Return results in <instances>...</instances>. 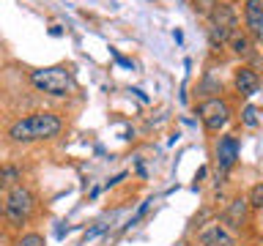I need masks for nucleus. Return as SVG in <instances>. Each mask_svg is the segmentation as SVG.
Segmentation results:
<instances>
[{"instance_id":"obj_13","label":"nucleus","mask_w":263,"mask_h":246,"mask_svg":"<svg viewBox=\"0 0 263 246\" xmlns=\"http://www.w3.org/2000/svg\"><path fill=\"white\" fill-rule=\"evenodd\" d=\"M217 8V0H195V11L200 14H211Z\"/></svg>"},{"instance_id":"obj_10","label":"nucleus","mask_w":263,"mask_h":246,"mask_svg":"<svg viewBox=\"0 0 263 246\" xmlns=\"http://www.w3.org/2000/svg\"><path fill=\"white\" fill-rule=\"evenodd\" d=\"M244 216H247V200H233L230 208L225 211V221L230 227H241Z\"/></svg>"},{"instance_id":"obj_11","label":"nucleus","mask_w":263,"mask_h":246,"mask_svg":"<svg viewBox=\"0 0 263 246\" xmlns=\"http://www.w3.org/2000/svg\"><path fill=\"white\" fill-rule=\"evenodd\" d=\"M230 47H233L236 55H250V38L238 30H233V36H230Z\"/></svg>"},{"instance_id":"obj_16","label":"nucleus","mask_w":263,"mask_h":246,"mask_svg":"<svg viewBox=\"0 0 263 246\" xmlns=\"http://www.w3.org/2000/svg\"><path fill=\"white\" fill-rule=\"evenodd\" d=\"M0 178H3V183H14V180L20 178V172H16V170H3V172H0Z\"/></svg>"},{"instance_id":"obj_7","label":"nucleus","mask_w":263,"mask_h":246,"mask_svg":"<svg viewBox=\"0 0 263 246\" xmlns=\"http://www.w3.org/2000/svg\"><path fill=\"white\" fill-rule=\"evenodd\" d=\"M244 22L250 28V36L252 38H260L263 36V3L260 0H247L244 6Z\"/></svg>"},{"instance_id":"obj_12","label":"nucleus","mask_w":263,"mask_h":246,"mask_svg":"<svg viewBox=\"0 0 263 246\" xmlns=\"http://www.w3.org/2000/svg\"><path fill=\"white\" fill-rule=\"evenodd\" d=\"M252 205V208H263V183L258 186H252V192H250V200H247Z\"/></svg>"},{"instance_id":"obj_1","label":"nucleus","mask_w":263,"mask_h":246,"mask_svg":"<svg viewBox=\"0 0 263 246\" xmlns=\"http://www.w3.org/2000/svg\"><path fill=\"white\" fill-rule=\"evenodd\" d=\"M63 129V123L58 115L52 112H33L28 118L16 120L11 129H8V137L14 142H33V139H49V137H58Z\"/></svg>"},{"instance_id":"obj_5","label":"nucleus","mask_w":263,"mask_h":246,"mask_svg":"<svg viewBox=\"0 0 263 246\" xmlns=\"http://www.w3.org/2000/svg\"><path fill=\"white\" fill-rule=\"evenodd\" d=\"M200 118H203V123H205V129H209V131H219V129L228 126L230 110H228L225 101H219V98H211V101L200 104Z\"/></svg>"},{"instance_id":"obj_6","label":"nucleus","mask_w":263,"mask_h":246,"mask_svg":"<svg viewBox=\"0 0 263 246\" xmlns=\"http://www.w3.org/2000/svg\"><path fill=\"white\" fill-rule=\"evenodd\" d=\"M238 159V139L236 137H222L219 142H217V164H219V170H230L236 164Z\"/></svg>"},{"instance_id":"obj_15","label":"nucleus","mask_w":263,"mask_h":246,"mask_svg":"<svg viewBox=\"0 0 263 246\" xmlns=\"http://www.w3.org/2000/svg\"><path fill=\"white\" fill-rule=\"evenodd\" d=\"M244 123L247 126H258V110L255 107H247L244 110Z\"/></svg>"},{"instance_id":"obj_2","label":"nucleus","mask_w":263,"mask_h":246,"mask_svg":"<svg viewBox=\"0 0 263 246\" xmlns=\"http://www.w3.org/2000/svg\"><path fill=\"white\" fill-rule=\"evenodd\" d=\"M30 82H33L36 90L49 93V96H69V93H74V77H71L69 69H63V66H49V69L33 71Z\"/></svg>"},{"instance_id":"obj_4","label":"nucleus","mask_w":263,"mask_h":246,"mask_svg":"<svg viewBox=\"0 0 263 246\" xmlns=\"http://www.w3.org/2000/svg\"><path fill=\"white\" fill-rule=\"evenodd\" d=\"M211 19V44H225L233 36V28H236V11L230 6H217L214 11L209 14Z\"/></svg>"},{"instance_id":"obj_9","label":"nucleus","mask_w":263,"mask_h":246,"mask_svg":"<svg viewBox=\"0 0 263 246\" xmlns=\"http://www.w3.org/2000/svg\"><path fill=\"white\" fill-rule=\"evenodd\" d=\"M236 88L241 96H252V93H258V88H260V77L252 69H238L236 71Z\"/></svg>"},{"instance_id":"obj_14","label":"nucleus","mask_w":263,"mask_h":246,"mask_svg":"<svg viewBox=\"0 0 263 246\" xmlns=\"http://www.w3.org/2000/svg\"><path fill=\"white\" fill-rule=\"evenodd\" d=\"M16 246H44V238L36 235V233H30V235H22V241Z\"/></svg>"},{"instance_id":"obj_3","label":"nucleus","mask_w":263,"mask_h":246,"mask_svg":"<svg viewBox=\"0 0 263 246\" xmlns=\"http://www.w3.org/2000/svg\"><path fill=\"white\" fill-rule=\"evenodd\" d=\"M3 211H6V216H8L11 224H22V221L33 213V194L22 186H14L6 197Z\"/></svg>"},{"instance_id":"obj_8","label":"nucleus","mask_w":263,"mask_h":246,"mask_svg":"<svg viewBox=\"0 0 263 246\" xmlns=\"http://www.w3.org/2000/svg\"><path fill=\"white\" fill-rule=\"evenodd\" d=\"M200 246H236V243L222 224H211L200 233Z\"/></svg>"}]
</instances>
